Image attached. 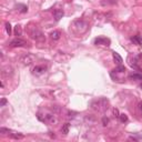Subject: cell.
Listing matches in <instances>:
<instances>
[{"mask_svg":"<svg viewBox=\"0 0 142 142\" xmlns=\"http://www.w3.org/2000/svg\"><path fill=\"white\" fill-rule=\"evenodd\" d=\"M9 132H11L9 129H6V128H1V129H0V133L6 134V133H9Z\"/></svg>","mask_w":142,"mask_h":142,"instance_id":"cell-16","label":"cell"},{"mask_svg":"<svg viewBox=\"0 0 142 142\" xmlns=\"http://www.w3.org/2000/svg\"><path fill=\"white\" fill-rule=\"evenodd\" d=\"M6 103H7V99L2 98V99H1V101H0V107H5Z\"/></svg>","mask_w":142,"mask_h":142,"instance_id":"cell-19","label":"cell"},{"mask_svg":"<svg viewBox=\"0 0 142 142\" xmlns=\"http://www.w3.org/2000/svg\"><path fill=\"white\" fill-rule=\"evenodd\" d=\"M129 79L131 80H142V72H134L129 75Z\"/></svg>","mask_w":142,"mask_h":142,"instance_id":"cell-6","label":"cell"},{"mask_svg":"<svg viewBox=\"0 0 142 142\" xmlns=\"http://www.w3.org/2000/svg\"><path fill=\"white\" fill-rule=\"evenodd\" d=\"M112 57H113V60H114V62H117L118 65H121L122 63V58H121V56H120L119 53L118 52H116V51H114V52L112 53Z\"/></svg>","mask_w":142,"mask_h":142,"instance_id":"cell-7","label":"cell"},{"mask_svg":"<svg viewBox=\"0 0 142 142\" xmlns=\"http://www.w3.org/2000/svg\"><path fill=\"white\" fill-rule=\"evenodd\" d=\"M11 137L14 138V139H22L23 138V134H20V133H11Z\"/></svg>","mask_w":142,"mask_h":142,"instance_id":"cell-14","label":"cell"},{"mask_svg":"<svg viewBox=\"0 0 142 142\" xmlns=\"http://www.w3.org/2000/svg\"><path fill=\"white\" fill-rule=\"evenodd\" d=\"M119 119H120V121H121L122 123H124V122L128 121V116H127V114H124V113H121L119 116Z\"/></svg>","mask_w":142,"mask_h":142,"instance_id":"cell-12","label":"cell"},{"mask_svg":"<svg viewBox=\"0 0 142 142\" xmlns=\"http://www.w3.org/2000/svg\"><path fill=\"white\" fill-rule=\"evenodd\" d=\"M138 111H139V113L142 116V101L139 102V104H138Z\"/></svg>","mask_w":142,"mask_h":142,"instance_id":"cell-18","label":"cell"},{"mask_svg":"<svg viewBox=\"0 0 142 142\" xmlns=\"http://www.w3.org/2000/svg\"><path fill=\"white\" fill-rule=\"evenodd\" d=\"M6 31H7V34L9 36L11 35V25L9 22H6Z\"/></svg>","mask_w":142,"mask_h":142,"instance_id":"cell-13","label":"cell"},{"mask_svg":"<svg viewBox=\"0 0 142 142\" xmlns=\"http://www.w3.org/2000/svg\"><path fill=\"white\" fill-rule=\"evenodd\" d=\"M53 14H54V19H56V21H59L63 17L65 12H63V10H61V9H57V10H54Z\"/></svg>","mask_w":142,"mask_h":142,"instance_id":"cell-5","label":"cell"},{"mask_svg":"<svg viewBox=\"0 0 142 142\" xmlns=\"http://www.w3.org/2000/svg\"><path fill=\"white\" fill-rule=\"evenodd\" d=\"M10 47L12 48H17V47H25L27 44V42L23 40V39H20V38H16L13 39L12 41H10Z\"/></svg>","mask_w":142,"mask_h":142,"instance_id":"cell-1","label":"cell"},{"mask_svg":"<svg viewBox=\"0 0 142 142\" xmlns=\"http://www.w3.org/2000/svg\"><path fill=\"white\" fill-rule=\"evenodd\" d=\"M114 71H116V72H120V73H122V72H124V71H125V67H124V66H122V65H119L116 69H114Z\"/></svg>","mask_w":142,"mask_h":142,"instance_id":"cell-11","label":"cell"},{"mask_svg":"<svg viewBox=\"0 0 142 142\" xmlns=\"http://www.w3.org/2000/svg\"><path fill=\"white\" fill-rule=\"evenodd\" d=\"M30 35H31V37L36 39V40H39V39H43V36H42V32L39 30L37 27L34 28V31L30 32Z\"/></svg>","mask_w":142,"mask_h":142,"instance_id":"cell-3","label":"cell"},{"mask_svg":"<svg viewBox=\"0 0 142 142\" xmlns=\"http://www.w3.org/2000/svg\"><path fill=\"white\" fill-rule=\"evenodd\" d=\"M140 88H141V89H142V84H141V87H140Z\"/></svg>","mask_w":142,"mask_h":142,"instance_id":"cell-21","label":"cell"},{"mask_svg":"<svg viewBox=\"0 0 142 142\" xmlns=\"http://www.w3.org/2000/svg\"><path fill=\"white\" fill-rule=\"evenodd\" d=\"M113 113L116 114V117H117V118H119L120 113H119V110H118V109H114V110H113Z\"/></svg>","mask_w":142,"mask_h":142,"instance_id":"cell-20","label":"cell"},{"mask_svg":"<svg viewBox=\"0 0 142 142\" xmlns=\"http://www.w3.org/2000/svg\"><path fill=\"white\" fill-rule=\"evenodd\" d=\"M108 123H109V119H108V118H107V117H103V118H102V124L105 127V125L108 124Z\"/></svg>","mask_w":142,"mask_h":142,"instance_id":"cell-17","label":"cell"},{"mask_svg":"<svg viewBox=\"0 0 142 142\" xmlns=\"http://www.w3.org/2000/svg\"><path fill=\"white\" fill-rule=\"evenodd\" d=\"M60 36H61L60 31H53V32H51L50 37H51V39H52V40H59Z\"/></svg>","mask_w":142,"mask_h":142,"instance_id":"cell-9","label":"cell"},{"mask_svg":"<svg viewBox=\"0 0 142 142\" xmlns=\"http://www.w3.org/2000/svg\"><path fill=\"white\" fill-rule=\"evenodd\" d=\"M111 41L110 39L105 38V37H99V38H96L94 39V44H102V46H110Z\"/></svg>","mask_w":142,"mask_h":142,"instance_id":"cell-2","label":"cell"},{"mask_svg":"<svg viewBox=\"0 0 142 142\" xmlns=\"http://www.w3.org/2000/svg\"><path fill=\"white\" fill-rule=\"evenodd\" d=\"M14 32H16V36H20L21 35V28H20V26H16V28H14Z\"/></svg>","mask_w":142,"mask_h":142,"instance_id":"cell-15","label":"cell"},{"mask_svg":"<svg viewBox=\"0 0 142 142\" xmlns=\"http://www.w3.org/2000/svg\"><path fill=\"white\" fill-rule=\"evenodd\" d=\"M46 70H47V68L43 67V66H36L32 71H34L35 74L40 75V74H42V73H44V72H46Z\"/></svg>","mask_w":142,"mask_h":142,"instance_id":"cell-4","label":"cell"},{"mask_svg":"<svg viewBox=\"0 0 142 142\" xmlns=\"http://www.w3.org/2000/svg\"><path fill=\"white\" fill-rule=\"evenodd\" d=\"M69 128H70V123H65L63 127H62V129H61L62 133H65V134L69 133Z\"/></svg>","mask_w":142,"mask_h":142,"instance_id":"cell-10","label":"cell"},{"mask_svg":"<svg viewBox=\"0 0 142 142\" xmlns=\"http://www.w3.org/2000/svg\"><path fill=\"white\" fill-rule=\"evenodd\" d=\"M131 41L134 42V43H137V44H139V46H142V38L140 37V36H134V37H132Z\"/></svg>","mask_w":142,"mask_h":142,"instance_id":"cell-8","label":"cell"}]
</instances>
